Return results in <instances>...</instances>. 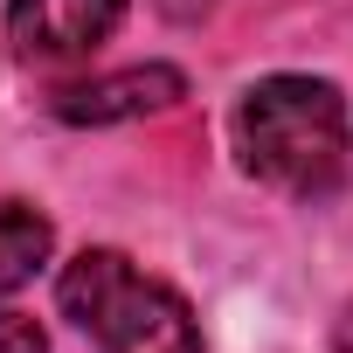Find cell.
Segmentation results:
<instances>
[{
    "mask_svg": "<svg viewBox=\"0 0 353 353\" xmlns=\"http://www.w3.org/2000/svg\"><path fill=\"white\" fill-rule=\"evenodd\" d=\"M236 145L263 188L319 201L346 173V97L325 77H263L236 104Z\"/></svg>",
    "mask_w": 353,
    "mask_h": 353,
    "instance_id": "1",
    "label": "cell"
},
{
    "mask_svg": "<svg viewBox=\"0 0 353 353\" xmlns=\"http://www.w3.org/2000/svg\"><path fill=\"white\" fill-rule=\"evenodd\" d=\"M56 305L97 353H208L188 298L118 250H83L77 263H63Z\"/></svg>",
    "mask_w": 353,
    "mask_h": 353,
    "instance_id": "2",
    "label": "cell"
},
{
    "mask_svg": "<svg viewBox=\"0 0 353 353\" xmlns=\"http://www.w3.org/2000/svg\"><path fill=\"white\" fill-rule=\"evenodd\" d=\"M125 21V0H8V42L21 63L90 56Z\"/></svg>",
    "mask_w": 353,
    "mask_h": 353,
    "instance_id": "3",
    "label": "cell"
},
{
    "mask_svg": "<svg viewBox=\"0 0 353 353\" xmlns=\"http://www.w3.org/2000/svg\"><path fill=\"white\" fill-rule=\"evenodd\" d=\"M188 97V77L166 70V63H132L118 77H97V83H77L56 97V118L70 125H125V118H145V111H166Z\"/></svg>",
    "mask_w": 353,
    "mask_h": 353,
    "instance_id": "4",
    "label": "cell"
},
{
    "mask_svg": "<svg viewBox=\"0 0 353 353\" xmlns=\"http://www.w3.org/2000/svg\"><path fill=\"white\" fill-rule=\"evenodd\" d=\"M49 250H56L49 215H35L21 201H0V298H14L21 284H35V270L49 263Z\"/></svg>",
    "mask_w": 353,
    "mask_h": 353,
    "instance_id": "5",
    "label": "cell"
},
{
    "mask_svg": "<svg viewBox=\"0 0 353 353\" xmlns=\"http://www.w3.org/2000/svg\"><path fill=\"white\" fill-rule=\"evenodd\" d=\"M0 353H49V339H42V325H35V319L0 312Z\"/></svg>",
    "mask_w": 353,
    "mask_h": 353,
    "instance_id": "6",
    "label": "cell"
},
{
    "mask_svg": "<svg viewBox=\"0 0 353 353\" xmlns=\"http://www.w3.org/2000/svg\"><path fill=\"white\" fill-rule=\"evenodd\" d=\"M339 353H353V312L339 319Z\"/></svg>",
    "mask_w": 353,
    "mask_h": 353,
    "instance_id": "7",
    "label": "cell"
}]
</instances>
